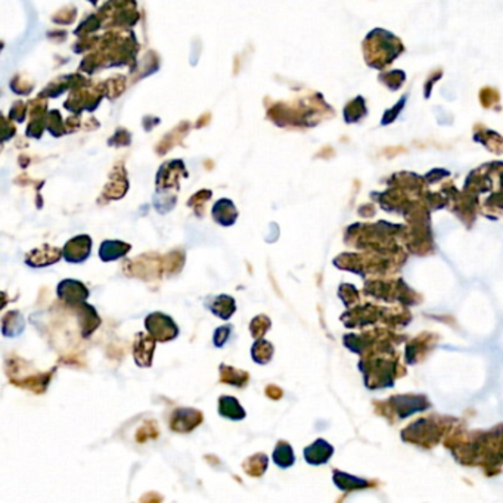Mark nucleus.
I'll list each match as a JSON object with an SVG mask.
<instances>
[{"mask_svg": "<svg viewBox=\"0 0 503 503\" xmlns=\"http://www.w3.org/2000/svg\"><path fill=\"white\" fill-rule=\"evenodd\" d=\"M5 371L9 378L10 384L18 388L29 390L34 394H43L47 390L49 383L56 371V367L49 372H38L33 369V366L15 354H9L5 359Z\"/></svg>", "mask_w": 503, "mask_h": 503, "instance_id": "1", "label": "nucleus"}, {"mask_svg": "<svg viewBox=\"0 0 503 503\" xmlns=\"http://www.w3.org/2000/svg\"><path fill=\"white\" fill-rule=\"evenodd\" d=\"M122 272L129 278H138L145 282L159 280L164 276L163 255L146 253L134 257V259H129L122 263Z\"/></svg>", "mask_w": 503, "mask_h": 503, "instance_id": "2", "label": "nucleus"}, {"mask_svg": "<svg viewBox=\"0 0 503 503\" xmlns=\"http://www.w3.org/2000/svg\"><path fill=\"white\" fill-rule=\"evenodd\" d=\"M146 333L152 335L157 342H168L179 337V326L168 314L155 312L145 319Z\"/></svg>", "mask_w": 503, "mask_h": 503, "instance_id": "3", "label": "nucleus"}, {"mask_svg": "<svg viewBox=\"0 0 503 503\" xmlns=\"http://www.w3.org/2000/svg\"><path fill=\"white\" fill-rule=\"evenodd\" d=\"M56 294L61 301L74 310L80 304L86 303V300L89 298V288L80 280L64 279L58 284Z\"/></svg>", "mask_w": 503, "mask_h": 503, "instance_id": "4", "label": "nucleus"}, {"mask_svg": "<svg viewBox=\"0 0 503 503\" xmlns=\"http://www.w3.org/2000/svg\"><path fill=\"white\" fill-rule=\"evenodd\" d=\"M204 421V415L193 408H179L175 409L170 416V429L173 433L188 434L195 428H198Z\"/></svg>", "mask_w": 503, "mask_h": 503, "instance_id": "5", "label": "nucleus"}, {"mask_svg": "<svg viewBox=\"0 0 503 503\" xmlns=\"http://www.w3.org/2000/svg\"><path fill=\"white\" fill-rule=\"evenodd\" d=\"M61 259H64V251L59 250L58 247H52V245L43 243L42 247L34 248L26 254V264L33 269H42L52 266L58 263Z\"/></svg>", "mask_w": 503, "mask_h": 503, "instance_id": "6", "label": "nucleus"}, {"mask_svg": "<svg viewBox=\"0 0 503 503\" xmlns=\"http://www.w3.org/2000/svg\"><path fill=\"white\" fill-rule=\"evenodd\" d=\"M157 340L145 333H138L134 335L133 342V359L139 367H151L155 353Z\"/></svg>", "mask_w": 503, "mask_h": 503, "instance_id": "7", "label": "nucleus"}, {"mask_svg": "<svg viewBox=\"0 0 503 503\" xmlns=\"http://www.w3.org/2000/svg\"><path fill=\"white\" fill-rule=\"evenodd\" d=\"M63 251H64L65 262L72 263V264L83 263L88 260L90 255L92 238L89 235H77L65 243Z\"/></svg>", "mask_w": 503, "mask_h": 503, "instance_id": "8", "label": "nucleus"}, {"mask_svg": "<svg viewBox=\"0 0 503 503\" xmlns=\"http://www.w3.org/2000/svg\"><path fill=\"white\" fill-rule=\"evenodd\" d=\"M77 319H79V326H80V334L84 340L90 338V335L95 333V330L101 326V317L97 314L96 309L93 305L83 303L80 304L79 308L74 309Z\"/></svg>", "mask_w": 503, "mask_h": 503, "instance_id": "9", "label": "nucleus"}, {"mask_svg": "<svg viewBox=\"0 0 503 503\" xmlns=\"http://www.w3.org/2000/svg\"><path fill=\"white\" fill-rule=\"evenodd\" d=\"M211 216L217 225L227 227V226L235 225L239 213H238V208L235 207V204H233L230 200H218L213 205Z\"/></svg>", "mask_w": 503, "mask_h": 503, "instance_id": "10", "label": "nucleus"}, {"mask_svg": "<svg viewBox=\"0 0 503 503\" xmlns=\"http://www.w3.org/2000/svg\"><path fill=\"white\" fill-rule=\"evenodd\" d=\"M207 309L210 310L213 314H216L218 319H223V321H229L237 312V301L233 297L222 294V296H217L213 298H208L205 301Z\"/></svg>", "mask_w": 503, "mask_h": 503, "instance_id": "11", "label": "nucleus"}, {"mask_svg": "<svg viewBox=\"0 0 503 503\" xmlns=\"http://www.w3.org/2000/svg\"><path fill=\"white\" fill-rule=\"evenodd\" d=\"M218 376H220V383L222 384L238 387V388L247 387L250 383L248 372H245L242 369H237V367L225 365V363L218 366Z\"/></svg>", "mask_w": 503, "mask_h": 503, "instance_id": "12", "label": "nucleus"}, {"mask_svg": "<svg viewBox=\"0 0 503 503\" xmlns=\"http://www.w3.org/2000/svg\"><path fill=\"white\" fill-rule=\"evenodd\" d=\"M131 245L122 241H104L99 247V259L105 263L115 262L130 253Z\"/></svg>", "mask_w": 503, "mask_h": 503, "instance_id": "13", "label": "nucleus"}, {"mask_svg": "<svg viewBox=\"0 0 503 503\" xmlns=\"http://www.w3.org/2000/svg\"><path fill=\"white\" fill-rule=\"evenodd\" d=\"M333 452V446H329L325 440H316L312 446L305 447L304 459L310 465H322L328 462Z\"/></svg>", "mask_w": 503, "mask_h": 503, "instance_id": "14", "label": "nucleus"}, {"mask_svg": "<svg viewBox=\"0 0 503 503\" xmlns=\"http://www.w3.org/2000/svg\"><path fill=\"white\" fill-rule=\"evenodd\" d=\"M218 415L230 421H241L247 416L238 399L232 396H222L218 399Z\"/></svg>", "mask_w": 503, "mask_h": 503, "instance_id": "15", "label": "nucleus"}, {"mask_svg": "<svg viewBox=\"0 0 503 503\" xmlns=\"http://www.w3.org/2000/svg\"><path fill=\"white\" fill-rule=\"evenodd\" d=\"M26 329V321L18 310H10L2 317V334L9 338H15L21 335Z\"/></svg>", "mask_w": 503, "mask_h": 503, "instance_id": "16", "label": "nucleus"}, {"mask_svg": "<svg viewBox=\"0 0 503 503\" xmlns=\"http://www.w3.org/2000/svg\"><path fill=\"white\" fill-rule=\"evenodd\" d=\"M186 262V254L183 250H173L168 254L163 255V269H164V276H176L182 272L183 266Z\"/></svg>", "mask_w": 503, "mask_h": 503, "instance_id": "17", "label": "nucleus"}, {"mask_svg": "<svg viewBox=\"0 0 503 503\" xmlns=\"http://www.w3.org/2000/svg\"><path fill=\"white\" fill-rule=\"evenodd\" d=\"M269 458L266 453H254L253 456L247 458L242 462V470L243 472L253 477V478H260L267 471Z\"/></svg>", "mask_w": 503, "mask_h": 503, "instance_id": "18", "label": "nucleus"}, {"mask_svg": "<svg viewBox=\"0 0 503 503\" xmlns=\"http://www.w3.org/2000/svg\"><path fill=\"white\" fill-rule=\"evenodd\" d=\"M273 354H275L273 344L263 338L255 340L251 347V358L257 365H267L269 362H272Z\"/></svg>", "mask_w": 503, "mask_h": 503, "instance_id": "19", "label": "nucleus"}, {"mask_svg": "<svg viewBox=\"0 0 503 503\" xmlns=\"http://www.w3.org/2000/svg\"><path fill=\"white\" fill-rule=\"evenodd\" d=\"M272 459L276 466H279V468H284V470L289 468V466L296 463V456H294L292 447L289 446L288 441H284V440L278 441V445L273 450Z\"/></svg>", "mask_w": 503, "mask_h": 503, "instance_id": "20", "label": "nucleus"}, {"mask_svg": "<svg viewBox=\"0 0 503 503\" xmlns=\"http://www.w3.org/2000/svg\"><path fill=\"white\" fill-rule=\"evenodd\" d=\"M271 328H272L271 317L266 314H259L250 322V334L254 340H260L267 334V330Z\"/></svg>", "mask_w": 503, "mask_h": 503, "instance_id": "21", "label": "nucleus"}, {"mask_svg": "<svg viewBox=\"0 0 503 503\" xmlns=\"http://www.w3.org/2000/svg\"><path fill=\"white\" fill-rule=\"evenodd\" d=\"M158 426L155 421H146L136 433V441L139 445L146 443L148 440H154L158 437Z\"/></svg>", "mask_w": 503, "mask_h": 503, "instance_id": "22", "label": "nucleus"}, {"mask_svg": "<svg viewBox=\"0 0 503 503\" xmlns=\"http://www.w3.org/2000/svg\"><path fill=\"white\" fill-rule=\"evenodd\" d=\"M210 198H211L210 191H201V192H196L188 201V205L193 208L196 217H204V205Z\"/></svg>", "mask_w": 503, "mask_h": 503, "instance_id": "23", "label": "nucleus"}, {"mask_svg": "<svg viewBox=\"0 0 503 503\" xmlns=\"http://www.w3.org/2000/svg\"><path fill=\"white\" fill-rule=\"evenodd\" d=\"M230 334H232V325H225V326H220L214 330L213 334V342L214 346L217 349H222L225 347L226 342L229 341L230 338Z\"/></svg>", "mask_w": 503, "mask_h": 503, "instance_id": "24", "label": "nucleus"}, {"mask_svg": "<svg viewBox=\"0 0 503 503\" xmlns=\"http://www.w3.org/2000/svg\"><path fill=\"white\" fill-rule=\"evenodd\" d=\"M264 392H266V396L269 399H272V400H280L282 397H284V391H282L278 385H273V384L267 385Z\"/></svg>", "mask_w": 503, "mask_h": 503, "instance_id": "25", "label": "nucleus"}, {"mask_svg": "<svg viewBox=\"0 0 503 503\" xmlns=\"http://www.w3.org/2000/svg\"><path fill=\"white\" fill-rule=\"evenodd\" d=\"M161 500H163V496L155 493V492H150V493H146L145 496L141 497V502H146V503H157V502H161Z\"/></svg>", "mask_w": 503, "mask_h": 503, "instance_id": "26", "label": "nucleus"}]
</instances>
